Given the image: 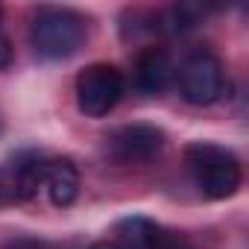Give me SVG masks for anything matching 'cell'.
Here are the masks:
<instances>
[{
    "mask_svg": "<svg viewBox=\"0 0 249 249\" xmlns=\"http://www.w3.org/2000/svg\"><path fill=\"white\" fill-rule=\"evenodd\" d=\"M91 249H120L114 240H97V243H91Z\"/></svg>",
    "mask_w": 249,
    "mask_h": 249,
    "instance_id": "7c38bea8",
    "label": "cell"
},
{
    "mask_svg": "<svg viewBox=\"0 0 249 249\" xmlns=\"http://www.w3.org/2000/svg\"><path fill=\"white\" fill-rule=\"evenodd\" d=\"M164 147V132L153 123H126L108 135V150L120 161H150Z\"/></svg>",
    "mask_w": 249,
    "mask_h": 249,
    "instance_id": "5b68a950",
    "label": "cell"
},
{
    "mask_svg": "<svg viewBox=\"0 0 249 249\" xmlns=\"http://www.w3.org/2000/svg\"><path fill=\"white\" fill-rule=\"evenodd\" d=\"M202 6L199 3H179V6H173L170 12H167V21H170V30H176V33H185V30H191V27H196L199 21H202Z\"/></svg>",
    "mask_w": 249,
    "mask_h": 249,
    "instance_id": "30bf717a",
    "label": "cell"
},
{
    "mask_svg": "<svg viewBox=\"0 0 249 249\" xmlns=\"http://www.w3.org/2000/svg\"><path fill=\"white\" fill-rule=\"evenodd\" d=\"M9 62H12V44H9V38L0 36V71H6Z\"/></svg>",
    "mask_w": 249,
    "mask_h": 249,
    "instance_id": "8fae6325",
    "label": "cell"
},
{
    "mask_svg": "<svg viewBox=\"0 0 249 249\" xmlns=\"http://www.w3.org/2000/svg\"><path fill=\"white\" fill-rule=\"evenodd\" d=\"M161 229L147 217H129L117 223V246L120 249H156Z\"/></svg>",
    "mask_w": 249,
    "mask_h": 249,
    "instance_id": "9c48e42d",
    "label": "cell"
},
{
    "mask_svg": "<svg viewBox=\"0 0 249 249\" xmlns=\"http://www.w3.org/2000/svg\"><path fill=\"white\" fill-rule=\"evenodd\" d=\"M44 185H47L50 202L59 208H68L79 194V173L68 159H56L44 167Z\"/></svg>",
    "mask_w": 249,
    "mask_h": 249,
    "instance_id": "52a82bcc",
    "label": "cell"
},
{
    "mask_svg": "<svg viewBox=\"0 0 249 249\" xmlns=\"http://www.w3.org/2000/svg\"><path fill=\"white\" fill-rule=\"evenodd\" d=\"M179 88H182V97L188 103H194V106L217 103L223 97V88H226L220 59L214 53H208V50L191 53L179 68Z\"/></svg>",
    "mask_w": 249,
    "mask_h": 249,
    "instance_id": "3957f363",
    "label": "cell"
},
{
    "mask_svg": "<svg viewBox=\"0 0 249 249\" xmlns=\"http://www.w3.org/2000/svg\"><path fill=\"white\" fill-rule=\"evenodd\" d=\"M44 161L38 156H18L9 170H6V182H3V191H9L12 196H33L36 188L44 182Z\"/></svg>",
    "mask_w": 249,
    "mask_h": 249,
    "instance_id": "ba28073f",
    "label": "cell"
},
{
    "mask_svg": "<svg viewBox=\"0 0 249 249\" xmlns=\"http://www.w3.org/2000/svg\"><path fill=\"white\" fill-rule=\"evenodd\" d=\"M135 79H138V88L147 91V94H161L173 85L176 79V68L167 56V50L161 47H147L138 62H135Z\"/></svg>",
    "mask_w": 249,
    "mask_h": 249,
    "instance_id": "8992f818",
    "label": "cell"
},
{
    "mask_svg": "<svg viewBox=\"0 0 249 249\" xmlns=\"http://www.w3.org/2000/svg\"><path fill=\"white\" fill-rule=\"evenodd\" d=\"M185 164H188L196 188L211 199H226L240 188L237 159L217 144H205V141L191 144L185 150Z\"/></svg>",
    "mask_w": 249,
    "mask_h": 249,
    "instance_id": "7a4b0ae2",
    "label": "cell"
},
{
    "mask_svg": "<svg viewBox=\"0 0 249 249\" xmlns=\"http://www.w3.org/2000/svg\"><path fill=\"white\" fill-rule=\"evenodd\" d=\"M30 41H33L36 53L44 59H68L85 41V18L73 9L41 6L33 15Z\"/></svg>",
    "mask_w": 249,
    "mask_h": 249,
    "instance_id": "6da1fadb",
    "label": "cell"
},
{
    "mask_svg": "<svg viewBox=\"0 0 249 249\" xmlns=\"http://www.w3.org/2000/svg\"><path fill=\"white\" fill-rule=\"evenodd\" d=\"M123 97V76L111 65H91L76 76V103L88 117L108 114Z\"/></svg>",
    "mask_w": 249,
    "mask_h": 249,
    "instance_id": "277c9868",
    "label": "cell"
}]
</instances>
